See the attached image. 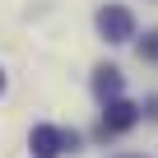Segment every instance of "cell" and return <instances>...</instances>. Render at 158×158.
Masks as SVG:
<instances>
[{
	"instance_id": "obj_8",
	"label": "cell",
	"mask_w": 158,
	"mask_h": 158,
	"mask_svg": "<svg viewBox=\"0 0 158 158\" xmlns=\"http://www.w3.org/2000/svg\"><path fill=\"white\" fill-rule=\"evenodd\" d=\"M126 158H135V153H126Z\"/></svg>"
},
{
	"instance_id": "obj_7",
	"label": "cell",
	"mask_w": 158,
	"mask_h": 158,
	"mask_svg": "<svg viewBox=\"0 0 158 158\" xmlns=\"http://www.w3.org/2000/svg\"><path fill=\"white\" fill-rule=\"evenodd\" d=\"M0 93H5V70H0Z\"/></svg>"
},
{
	"instance_id": "obj_6",
	"label": "cell",
	"mask_w": 158,
	"mask_h": 158,
	"mask_svg": "<svg viewBox=\"0 0 158 158\" xmlns=\"http://www.w3.org/2000/svg\"><path fill=\"white\" fill-rule=\"evenodd\" d=\"M144 116H153V121H158V98H149V107H144Z\"/></svg>"
},
{
	"instance_id": "obj_2",
	"label": "cell",
	"mask_w": 158,
	"mask_h": 158,
	"mask_svg": "<svg viewBox=\"0 0 158 158\" xmlns=\"http://www.w3.org/2000/svg\"><path fill=\"white\" fill-rule=\"evenodd\" d=\"M98 33H102L107 42H130V37H135V14H130L126 5H102V10H98Z\"/></svg>"
},
{
	"instance_id": "obj_4",
	"label": "cell",
	"mask_w": 158,
	"mask_h": 158,
	"mask_svg": "<svg viewBox=\"0 0 158 158\" xmlns=\"http://www.w3.org/2000/svg\"><path fill=\"white\" fill-rule=\"evenodd\" d=\"M121 84H126V79H121V70H116V65H98V70H93V93H98L102 102L121 98Z\"/></svg>"
},
{
	"instance_id": "obj_3",
	"label": "cell",
	"mask_w": 158,
	"mask_h": 158,
	"mask_svg": "<svg viewBox=\"0 0 158 158\" xmlns=\"http://www.w3.org/2000/svg\"><path fill=\"white\" fill-rule=\"evenodd\" d=\"M135 121H139V107L126 102V98H112L107 112H102V135H126Z\"/></svg>"
},
{
	"instance_id": "obj_5",
	"label": "cell",
	"mask_w": 158,
	"mask_h": 158,
	"mask_svg": "<svg viewBox=\"0 0 158 158\" xmlns=\"http://www.w3.org/2000/svg\"><path fill=\"white\" fill-rule=\"evenodd\" d=\"M139 56H149V60H153V56H158V33H149V37H144V42H139Z\"/></svg>"
},
{
	"instance_id": "obj_1",
	"label": "cell",
	"mask_w": 158,
	"mask_h": 158,
	"mask_svg": "<svg viewBox=\"0 0 158 158\" xmlns=\"http://www.w3.org/2000/svg\"><path fill=\"white\" fill-rule=\"evenodd\" d=\"M28 149H33V158H60V153H74L79 149V135L74 130H60V126H33Z\"/></svg>"
}]
</instances>
